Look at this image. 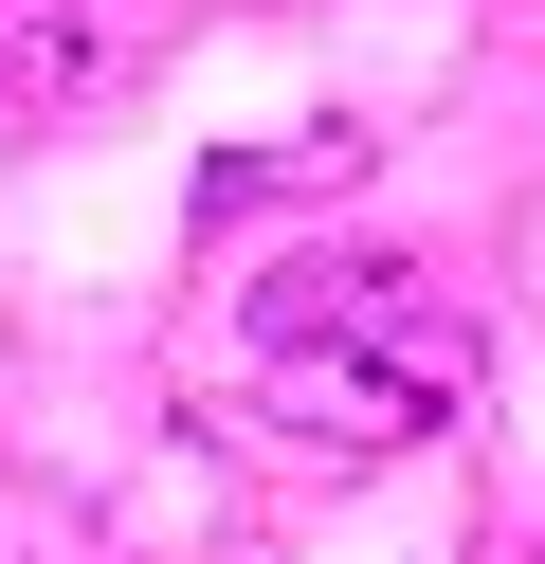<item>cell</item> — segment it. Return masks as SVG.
Masks as SVG:
<instances>
[{
	"label": "cell",
	"mask_w": 545,
	"mask_h": 564,
	"mask_svg": "<svg viewBox=\"0 0 545 564\" xmlns=\"http://www.w3.org/2000/svg\"><path fill=\"white\" fill-rule=\"evenodd\" d=\"M472 365H491V328H472V292L418 273V256H291L273 292H254V382H273V419L327 437V455L436 437V419L472 401Z\"/></svg>",
	"instance_id": "obj_1"
},
{
	"label": "cell",
	"mask_w": 545,
	"mask_h": 564,
	"mask_svg": "<svg viewBox=\"0 0 545 564\" xmlns=\"http://www.w3.org/2000/svg\"><path fill=\"white\" fill-rule=\"evenodd\" d=\"M73 91H91V19L73 0H0V128L73 110Z\"/></svg>",
	"instance_id": "obj_2"
}]
</instances>
